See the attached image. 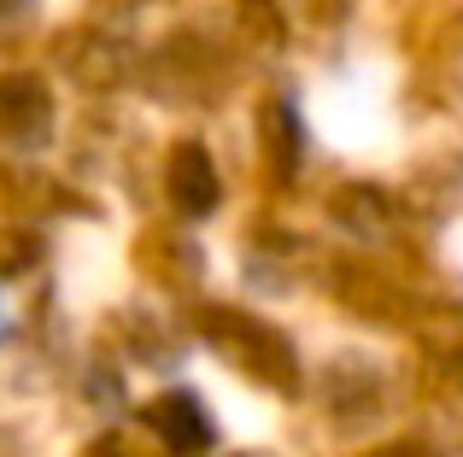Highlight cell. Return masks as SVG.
Segmentation results:
<instances>
[{"mask_svg":"<svg viewBox=\"0 0 463 457\" xmlns=\"http://www.w3.org/2000/svg\"><path fill=\"white\" fill-rule=\"evenodd\" d=\"M147 423L165 434V446L176 457H194V452L212 446V423H205V411L188 399V393H170V399L147 405Z\"/></svg>","mask_w":463,"mask_h":457,"instance_id":"obj_1","label":"cell"},{"mask_svg":"<svg viewBox=\"0 0 463 457\" xmlns=\"http://www.w3.org/2000/svg\"><path fill=\"white\" fill-rule=\"evenodd\" d=\"M170 194H176V206L188 211V218H205V211L217 206V171H212V159H205V147L176 153V164H170Z\"/></svg>","mask_w":463,"mask_h":457,"instance_id":"obj_2","label":"cell"},{"mask_svg":"<svg viewBox=\"0 0 463 457\" xmlns=\"http://www.w3.org/2000/svg\"><path fill=\"white\" fill-rule=\"evenodd\" d=\"M375 457H429V452H417V446H387V452H375Z\"/></svg>","mask_w":463,"mask_h":457,"instance_id":"obj_3","label":"cell"},{"mask_svg":"<svg viewBox=\"0 0 463 457\" xmlns=\"http://www.w3.org/2000/svg\"><path fill=\"white\" fill-rule=\"evenodd\" d=\"M94 457H118V446H112V440H106V446H94Z\"/></svg>","mask_w":463,"mask_h":457,"instance_id":"obj_4","label":"cell"}]
</instances>
